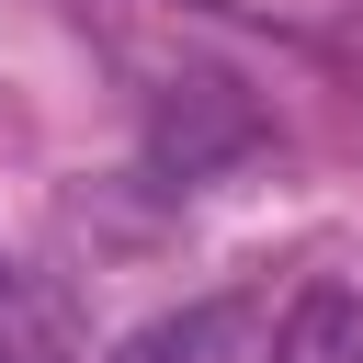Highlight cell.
Wrapping results in <instances>:
<instances>
[{"label":"cell","mask_w":363,"mask_h":363,"mask_svg":"<svg viewBox=\"0 0 363 363\" xmlns=\"http://www.w3.org/2000/svg\"><path fill=\"white\" fill-rule=\"evenodd\" d=\"M0 363H79V318L45 272L0 261Z\"/></svg>","instance_id":"obj_1"},{"label":"cell","mask_w":363,"mask_h":363,"mask_svg":"<svg viewBox=\"0 0 363 363\" xmlns=\"http://www.w3.org/2000/svg\"><path fill=\"white\" fill-rule=\"evenodd\" d=\"M113 363H250V306H238V295H204V306H182V318L136 329Z\"/></svg>","instance_id":"obj_2"},{"label":"cell","mask_w":363,"mask_h":363,"mask_svg":"<svg viewBox=\"0 0 363 363\" xmlns=\"http://www.w3.org/2000/svg\"><path fill=\"white\" fill-rule=\"evenodd\" d=\"M272 363H363V295L352 284H306L272 329Z\"/></svg>","instance_id":"obj_3"}]
</instances>
